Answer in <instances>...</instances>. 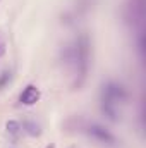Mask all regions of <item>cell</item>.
<instances>
[{"label": "cell", "instance_id": "obj_2", "mask_svg": "<svg viewBox=\"0 0 146 148\" xmlns=\"http://www.w3.org/2000/svg\"><path fill=\"white\" fill-rule=\"evenodd\" d=\"M126 100V91L120 84H115V83H108L103 86V91H102V107L103 112L108 115L110 119H117V107L119 103H122Z\"/></svg>", "mask_w": 146, "mask_h": 148}, {"label": "cell", "instance_id": "obj_6", "mask_svg": "<svg viewBox=\"0 0 146 148\" xmlns=\"http://www.w3.org/2000/svg\"><path fill=\"white\" fill-rule=\"evenodd\" d=\"M7 129H9L12 134H16L17 129H19V124H17V122H9V124H7Z\"/></svg>", "mask_w": 146, "mask_h": 148}, {"label": "cell", "instance_id": "obj_3", "mask_svg": "<svg viewBox=\"0 0 146 148\" xmlns=\"http://www.w3.org/2000/svg\"><path fill=\"white\" fill-rule=\"evenodd\" d=\"M126 10H127V19L131 23H136L138 26L143 24V0H129Z\"/></svg>", "mask_w": 146, "mask_h": 148}, {"label": "cell", "instance_id": "obj_8", "mask_svg": "<svg viewBox=\"0 0 146 148\" xmlns=\"http://www.w3.org/2000/svg\"><path fill=\"white\" fill-rule=\"evenodd\" d=\"M2 52H3V48H2V45H0V55H2Z\"/></svg>", "mask_w": 146, "mask_h": 148}, {"label": "cell", "instance_id": "obj_7", "mask_svg": "<svg viewBox=\"0 0 146 148\" xmlns=\"http://www.w3.org/2000/svg\"><path fill=\"white\" fill-rule=\"evenodd\" d=\"M46 148H55V145H48Z\"/></svg>", "mask_w": 146, "mask_h": 148}, {"label": "cell", "instance_id": "obj_5", "mask_svg": "<svg viewBox=\"0 0 146 148\" xmlns=\"http://www.w3.org/2000/svg\"><path fill=\"white\" fill-rule=\"evenodd\" d=\"M38 98H40V90H38L36 86H28V88L21 93V97H19L21 103H24V105H33V103H36Z\"/></svg>", "mask_w": 146, "mask_h": 148}, {"label": "cell", "instance_id": "obj_1", "mask_svg": "<svg viewBox=\"0 0 146 148\" xmlns=\"http://www.w3.org/2000/svg\"><path fill=\"white\" fill-rule=\"evenodd\" d=\"M89 38L86 35H81L79 38H76L72 43H69L65 47L64 52V62L71 67L72 74L76 76V86L79 88L83 84V81L86 79V74L89 69Z\"/></svg>", "mask_w": 146, "mask_h": 148}, {"label": "cell", "instance_id": "obj_4", "mask_svg": "<svg viewBox=\"0 0 146 148\" xmlns=\"http://www.w3.org/2000/svg\"><path fill=\"white\" fill-rule=\"evenodd\" d=\"M88 134H89L91 138H95L96 141H100V143H107V145H113V143H115L113 134H110L105 127L96 126V124H93V126L88 127Z\"/></svg>", "mask_w": 146, "mask_h": 148}]
</instances>
